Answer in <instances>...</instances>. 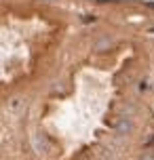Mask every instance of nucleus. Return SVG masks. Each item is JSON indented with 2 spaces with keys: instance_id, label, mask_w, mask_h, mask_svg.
<instances>
[{
  "instance_id": "obj_2",
  "label": "nucleus",
  "mask_w": 154,
  "mask_h": 160,
  "mask_svg": "<svg viewBox=\"0 0 154 160\" xmlns=\"http://www.w3.org/2000/svg\"><path fill=\"white\" fill-rule=\"evenodd\" d=\"M141 160H154V156H152V154H150V156H144V158H141Z\"/></svg>"
},
{
  "instance_id": "obj_1",
  "label": "nucleus",
  "mask_w": 154,
  "mask_h": 160,
  "mask_svg": "<svg viewBox=\"0 0 154 160\" xmlns=\"http://www.w3.org/2000/svg\"><path fill=\"white\" fill-rule=\"evenodd\" d=\"M116 128H118V133H129L131 128H133V122H131V120H121Z\"/></svg>"
}]
</instances>
